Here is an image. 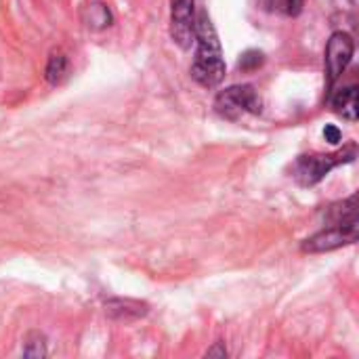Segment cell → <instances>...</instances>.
I'll use <instances>...</instances> for the list:
<instances>
[{
  "label": "cell",
  "mask_w": 359,
  "mask_h": 359,
  "mask_svg": "<svg viewBox=\"0 0 359 359\" xmlns=\"http://www.w3.org/2000/svg\"><path fill=\"white\" fill-rule=\"evenodd\" d=\"M196 57L191 63V78L204 88H215L225 78V59L221 50V42L217 29L208 17V13H200L196 17Z\"/></svg>",
  "instance_id": "1"
},
{
  "label": "cell",
  "mask_w": 359,
  "mask_h": 359,
  "mask_svg": "<svg viewBox=\"0 0 359 359\" xmlns=\"http://www.w3.org/2000/svg\"><path fill=\"white\" fill-rule=\"evenodd\" d=\"M358 158V145L349 143L345 149L337 151V154H311V156H299L294 166H292V175L294 179L305 185H318L322 179H326L330 175V170H334L341 164H351Z\"/></svg>",
  "instance_id": "2"
},
{
  "label": "cell",
  "mask_w": 359,
  "mask_h": 359,
  "mask_svg": "<svg viewBox=\"0 0 359 359\" xmlns=\"http://www.w3.org/2000/svg\"><path fill=\"white\" fill-rule=\"evenodd\" d=\"M215 111L227 120H238L244 114H261L263 99L250 84H233L215 97Z\"/></svg>",
  "instance_id": "3"
},
{
  "label": "cell",
  "mask_w": 359,
  "mask_h": 359,
  "mask_svg": "<svg viewBox=\"0 0 359 359\" xmlns=\"http://www.w3.org/2000/svg\"><path fill=\"white\" fill-rule=\"evenodd\" d=\"M358 242V219L347 223H330L301 244L303 252H330Z\"/></svg>",
  "instance_id": "4"
},
{
  "label": "cell",
  "mask_w": 359,
  "mask_h": 359,
  "mask_svg": "<svg viewBox=\"0 0 359 359\" xmlns=\"http://www.w3.org/2000/svg\"><path fill=\"white\" fill-rule=\"evenodd\" d=\"M355 53V42L347 32H334L326 44V86L328 90L337 84L343 72L349 67Z\"/></svg>",
  "instance_id": "5"
},
{
  "label": "cell",
  "mask_w": 359,
  "mask_h": 359,
  "mask_svg": "<svg viewBox=\"0 0 359 359\" xmlns=\"http://www.w3.org/2000/svg\"><path fill=\"white\" fill-rule=\"evenodd\" d=\"M170 36L183 48L196 40V0H170Z\"/></svg>",
  "instance_id": "6"
},
{
  "label": "cell",
  "mask_w": 359,
  "mask_h": 359,
  "mask_svg": "<svg viewBox=\"0 0 359 359\" xmlns=\"http://www.w3.org/2000/svg\"><path fill=\"white\" fill-rule=\"evenodd\" d=\"M147 311H149V305L141 303V301H133V299H109V301H105V313L118 322H133V320L145 318Z\"/></svg>",
  "instance_id": "7"
},
{
  "label": "cell",
  "mask_w": 359,
  "mask_h": 359,
  "mask_svg": "<svg viewBox=\"0 0 359 359\" xmlns=\"http://www.w3.org/2000/svg\"><path fill=\"white\" fill-rule=\"evenodd\" d=\"M334 111L349 120V122H355L358 120V86L351 84V86H345L341 90H337L330 99Z\"/></svg>",
  "instance_id": "8"
},
{
  "label": "cell",
  "mask_w": 359,
  "mask_h": 359,
  "mask_svg": "<svg viewBox=\"0 0 359 359\" xmlns=\"http://www.w3.org/2000/svg\"><path fill=\"white\" fill-rule=\"evenodd\" d=\"M84 21L93 29H103V27H109L111 25L114 15L107 8V4H103V2H90L86 6V11H84Z\"/></svg>",
  "instance_id": "9"
},
{
  "label": "cell",
  "mask_w": 359,
  "mask_h": 359,
  "mask_svg": "<svg viewBox=\"0 0 359 359\" xmlns=\"http://www.w3.org/2000/svg\"><path fill=\"white\" fill-rule=\"evenodd\" d=\"M355 194L349 196L343 202H337L328 208L326 217L330 223H347V221H355L358 219V208H355Z\"/></svg>",
  "instance_id": "10"
},
{
  "label": "cell",
  "mask_w": 359,
  "mask_h": 359,
  "mask_svg": "<svg viewBox=\"0 0 359 359\" xmlns=\"http://www.w3.org/2000/svg\"><path fill=\"white\" fill-rule=\"evenodd\" d=\"M67 69H69V61L63 53H53L48 57V63H46V69H44V76L50 84H59L63 82V78L67 76Z\"/></svg>",
  "instance_id": "11"
},
{
  "label": "cell",
  "mask_w": 359,
  "mask_h": 359,
  "mask_svg": "<svg viewBox=\"0 0 359 359\" xmlns=\"http://www.w3.org/2000/svg\"><path fill=\"white\" fill-rule=\"evenodd\" d=\"M25 358H44L46 355V339L40 332H29L23 343Z\"/></svg>",
  "instance_id": "12"
},
{
  "label": "cell",
  "mask_w": 359,
  "mask_h": 359,
  "mask_svg": "<svg viewBox=\"0 0 359 359\" xmlns=\"http://www.w3.org/2000/svg\"><path fill=\"white\" fill-rule=\"evenodd\" d=\"M263 63H265V55H263L261 50L250 48V50H246V53L240 55V59H238V69H242V72H255V69H259Z\"/></svg>",
  "instance_id": "13"
},
{
  "label": "cell",
  "mask_w": 359,
  "mask_h": 359,
  "mask_svg": "<svg viewBox=\"0 0 359 359\" xmlns=\"http://www.w3.org/2000/svg\"><path fill=\"white\" fill-rule=\"evenodd\" d=\"M276 4H280V8H284L288 15L297 17V15H301L305 0H276Z\"/></svg>",
  "instance_id": "14"
},
{
  "label": "cell",
  "mask_w": 359,
  "mask_h": 359,
  "mask_svg": "<svg viewBox=\"0 0 359 359\" xmlns=\"http://www.w3.org/2000/svg\"><path fill=\"white\" fill-rule=\"evenodd\" d=\"M324 139H326L330 145H337V143H341L343 133H341V128H339V126H334V124H326V128H324Z\"/></svg>",
  "instance_id": "15"
},
{
  "label": "cell",
  "mask_w": 359,
  "mask_h": 359,
  "mask_svg": "<svg viewBox=\"0 0 359 359\" xmlns=\"http://www.w3.org/2000/svg\"><path fill=\"white\" fill-rule=\"evenodd\" d=\"M206 358H227V349H225V345H223L221 341H219V343H215V347L206 351Z\"/></svg>",
  "instance_id": "16"
}]
</instances>
